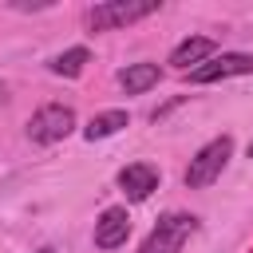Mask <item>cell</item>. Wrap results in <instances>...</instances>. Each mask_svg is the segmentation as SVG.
<instances>
[{
    "mask_svg": "<svg viewBox=\"0 0 253 253\" xmlns=\"http://www.w3.org/2000/svg\"><path fill=\"white\" fill-rule=\"evenodd\" d=\"M229 158H233V138H229V134L210 138V142L190 158V166H186L182 182H186L190 190H206V186H213V182L221 178V170L229 166Z\"/></svg>",
    "mask_w": 253,
    "mask_h": 253,
    "instance_id": "cell-1",
    "label": "cell"
},
{
    "mask_svg": "<svg viewBox=\"0 0 253 253\" xmlns=\"http://www.w3.org/2000/svg\"><path fill=\"white\" fill-rule=\"evenodd\" d=\"M198 233V217L194 213H182V210H170L158 217V225L146 233V241L138 245V253H182V245Z\"/></svg>",
    "mask_w": 253,
    "mask_h": 253,
    "instance_id": "cell-2",
    "label": "cell"
},
{
    "mask_svg": "<svg viewBox=\"0 0 253 253\" xmlns=\"http://www.w3.org/2000/svg\"><path fill=\"white\" fill-rule=\"evenodd\" d=\"M154 12H158V0H103V4L87 8V28L91 32H115V28L138 24Z\"/></svg>",
    "mask_w": 253,
    "mask_h": 253,
    "instance_id": "cell-3",
    "label": "cell"
},
{
    "mask_svg": "<svg viewBox=\"0 0 253 253\" xmlns=\"http://www.w3.org/2000/svg\"><path fill=\"white\" fill-rule=\"evenodd\" d=\"M71 130H75V111H71L67 103H43V107L28 119V138L40 142V146L63 142Z\"/></svg>",
    "mask_w": 253,
    "mask_h": 253,
    "instance_id": "cell-4",
    "label": "cell"
},
{
    "mask_svg": "<svg viewBox=\"0 0 253 253\" xmlns=\"http://www.w3.org/2000/svg\"><path fill=\"white\" fill-rule=\"evenodd\" d=\"M233 75H253V55L249 51H221L213 59H206L202 67H190V83H221Z\"/></svg>",
    "mask_w": 253,
    "mask_h": 253,
    "instance_id": "cell-5",
    "label": "cell"
},
{
    "mask_svg": "<svg viewBox=\"0 0 253 253\" xmlns=\"http://www.w3.org/2000/svg\"><path fill=\"white\" fill-rule=\"evenodd\" d=\"M130 237V213L126 206H107L95 221V249H119Z\"/></svg>",
    "mask_w": 253,
    "mask_h": 253,
    "instance_id": "cell-6",
    "label": "cell"
},
{
    "mask_svg": "<svg viewBox=\"0 0 253 253\" xmlns=\"http://www.w3.org/2000/svg\"><path fill=\"white\" fill-rule=\"evenodd\" d=\"M119 190L126 194V202H146L158 190V170L150 162H130L119 170Z\"/></svg>",
    "mask_w": 253,
    "mask_h": 253,
    "instance_id": "cell-7",
    "label": "cell"
},
{
    "mask_svg": "<svg viewBox=\"0 0 253 253\" xmlns=\"http://www.w3.org/2000/svg\"><path fill=\"white\" fill-rule=\"evenodd\" d=\"M217 55V43L210 40V36H186L174 51H170V67H178V71H190V63L194 67H202L206 59H213Z\"/></svg>",
    "mask_w": 253,
    "mask_h": 253,
    "instance_id": "cell-8",
    "label": "cell"
},
{
    "mask_svg": "<svg viewBox=\"0 0 253 253\" xmlns=\"http://www.w3.org/2000/svg\"><path fill=\"white\" fill-rule=\"evenodd\" d=\"M158 79H162V71H158V63H126L123 71H119V87L126 91V95H142V91H150V87H158Z\"/></svg>",
    "mask_w": 253,
    "mask_h": 253,
    "instance_id": "cell-9",
    "label": "cell"
},
{
    "mask_svg": "<svg viewBox=\"0 0 253 253\" xmlns=\"http://www.w3.org/2000/svg\"><path fill=\"white\" fill-rule=\"evenodd\" d=\"M126 123H130V115H126V111H119V107L99 111V115H91V123L83 126V138H87V142H95V138H111V134H119Z\"/></svg>",
    "mask_w": 253,
    "mask_h": 253,
    "instance_id": "cell-10",
    "label": "cell"
},
{
    "mask_svg": "<svg viewBox=\"0 0 253 253\" xmlns=\"http://www.w3.org/2000/svg\"><path fill=\"white\" fill-rule=\"evenodd\" d=\"M87 63H91V51H87V47H67V51H59V55L47 63V71H51V75H63V79H75V75H83Z\"/></svg>",
    "mask_w": 253,
    "mask_h": 253,
    "instance_id": "cell-11",
    "label": "cell"
},
{
    "mask_svg": "<svg viewBox=\"0 0 253 253\" xmlns=\"http://www.w3.org/2000/svg\"><path fill=\"white\" fill-rule=\"evenodd\" d=\"M36 253H55V249H51V245H43V249H36Z\"/></svg>",
    "mask_w": 253,
    "mask_h": 253,
    "instance_id": "cell-12",
    "label": "cell"
},
{
    "mask_svg": "<svg viewBox=\"0 0 253 253\" xmlns=\"http://www.w3.org/2000/svg\"><path fill=\"white\" fill-rule=\"evenodd\" d=\"M249 158H253V142H249Z\"/></svg>",
    "mask_w": 253,
    "mask_h": 253,
    "instance_id": "cell-13",
    "label": "cell"
},
{
    "mask_svg": "<svg viewBox=\"0 0 253 253\" xmlns=\"http://www.w3.org/2000/svg\"><path fill=\"white\" fill-rule=\"evenodd\" d=\"M0 99H4V87H0Z\"/></svg>",
    "mask_w": 253,
    "mask_h": 253,
    "instance_id": "cell-14",
    "label": "cell"
}]
</instances>
